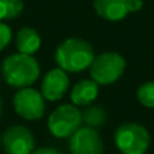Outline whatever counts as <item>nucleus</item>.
Returning <instances> with one entry per match:
<instances>
[{"mask_svg": "<svg viewBox=\"0 0 154 154\" xmlns=\"http://www.w3.org/2000/svg\"><path fill=\"white\" fill-rule=\"evenodd\" d=\"M95 58L89 42L81 38H68L56 50V62L62 70L70 73L88 69Z\"/></svg>", "mask_w": 154, "mask_h": 154, "instance_id": "obj_1", "label": "nucleus"}, {"mask_svg": "<svg viewBox=\"0 0 154 154\" xmlns=\"http://www.w3.org/2000/svg\"><path fill=\"white\" fill-rule=\"evenodd\" d=\"M2 72L5 82L15 88H27L37 81L41 69L38 61L32 56L15 53L3 61Z\"/></svg>", "mask_w": 154, "mask_h": 154, "instance_id": "obj_2", "label": "nucleus"}, {"mask_svg": "<svg viewBox=\"0 0 154 154\" xmlns=\"http://www.w3.org/2000/svg\"><path fill=\"white\" fill-rule=\"evenodd\" d=\"M126 69V60L115 51H106L95 57L89 66L91 77L99 85H109L119 80Z\"/></svg>", "mask_w": 154, "mask_h": 154, "instance_id": "obj_3", "label": "nucleus"}, {"mask_svg": "<svg viewBox=\"0 0 154 154\" xmlns=\"http://www.w3.org/2000/svg\"><path fill=\"white\" fill-rule=\"evenodd\" d=\"M115 145L122 154H145L149 149L150 135L138 123H125L115 131Z\"/></svg>", "mask_w": 154, "mask_h": 154, "instance_id": "obj_4", "label": "nucleus"}, {"mask_svg": "<svg viewBox=\"0 0 154 154\" xmlns=\"http://www.w3.org/2000/svg\"><path fill=\"white\" fill-rule=\"evenodd\" d=\"M82 116L75 104H62L50 114L48 128L56 138H70L80 128Z\"/></svg>", "mask_w": 154, "mask_h": 154, "instance_id": "obj_5", "label": "nucleus"}, {"mask_svg": "<svg viewBox=\"0 0 154 154\" xmlns=\"http://www.w3.org/2000/svg\"><path fill=\"white\" fill-rule=\"evenodd\" d=\"M14 108L16 114L26 120L41 119L45 114L46 104L42 93L32 88H20L14 96Z\"/></svg>", "mask_w": 154, "mask_h": 154, "instance_id": "obj_6", "label": "nucleus"}, {"mask_svg": "<svg viewBox=\"0 0 154 154\" xmlns=\"http://www.w3.org/2000/svg\"><path fill=\"white\" fill-rule=\"evenodd\" d=\"M2 142L7 154H31L35 147L34 135L24 126L8 127L3 134Z\"/></svg>", "mask_w": 154, "mask_h": 154, "instance_id": "obj_7", "label": "nucleus"}, {"mask_svg": "<svg viewBox=\"0 0 154 154\" xmlns=\"http://www.w3.org/2000/svg\"><path fill=\"white\" fill-rule=\"evenodd\" d=\"M69 150L72 154H103L104 145L97 131L85 126L70 137Z\"/></svg>", "mask_w": 154, "mask_h": 154, "instance_id": "obj_8", "label": "nucleus"}, {"mask_svg": "<svg viewBox=\"0 0 154 154\" xmlns=\"http://www.w3.org/2000/svg\"><path fill=\"white\" fill-rule=\"evenodd\" d=\"M69 88V77L61 68L49 70L45 75L41 85V93L49 101H57L62 99Z\"/></svg>", "mask_w": 154, "mask_h": 154, "instance_id": "obj_9", "label": "nucleus"}, {"mask_svg": "<svg viewBox=\"0 0 154 154\" xmlns=\"http://www.w3.org/2000/svg\"><path fill=\"white\" fill-rule=\"evenodd\" d=\"M95 11L100 18L109 22H118L128 14L127 0H93Z\"/></svg>", "mask_w": 154, "mask_h": 154, "instance_id": "obj_10", "label": "nucleus"}, {"mask_svg": "<svg viewBox=\"0 0 154 154\" xmlns=\"http://www.w3.org/2000/svg\"><path fill=\"white\" fill-rule=\"evenodd\" d=\"M99 95V84L93 80H81L70 92L72 103L76 107H88Z\"/></svg>", "mask_w": 154, "mask_h": 154, "instance_id": "obj_11", "label": "nucleus"}, {"mask_svg": "<svg viewBox=\"0 0 154 154\" xmlns=\"http://www.w3.org/2000/svg\"><path fill=\"white\" fill-rule=\"evenodd\" d=\"M15 45L19 53L32 56L41 48V37L37 30L31 27H23L16 34Z\"/></svg>", "mask_w": 154, "mask_h": 154, "instance_id": "obj_12", "label": "nucleus"}, {"mask_svg": "<svg viewBox=\"0 0 154 154\" xmlns=\"http://www.w3.org/2000/svg\"><path fill=\"white\" fill-rule=\"evenodd\" d=\"M81 116H82V123H85V126H88V127L93 128L104 125L107 115L101 107L89 106L81 112Z\"/></svg>", "mask_w": 154, "mask_h": 154, "instance_id": "obj_13", "label": "nucleus"}, {"mask_svg": "<svg viewBox=\"0 0 154 154\" xmlns=\"http://www.w3.org/2000/svg\"><path fill=\"white\" fill-rule=\"evenodd\" d=\"M23 0H0V20H10L23 11Z\"/></svg>", "mask_w": 154, "mask_h": 154, "instance_id": "obj_14", "label": "nucleus"}, {"mask_svg": "<svg viewBox=\"0 0 154 154\" xmlns=\"http://www.w3.org/2000/svg\"><path fill=\"white\" fill-rule=\"evenodd\" d=\"M137 99L143 107L154 108V82L149 81L142 84L137 91Z\"/></svg>", "mask_w": 154, "mask_h": 154, "instance_id": "obj_15", "label": "nucleus"}, {"mask_svg": "<svg viewBox=\"0 0 154 154\" xmlns=\"http://www.w3.org/2000/svg\"><path fill=\"white\" fill-rule=\"evenodd\" d=\"M11 38H12V32L10 26L0 20V50L7 48V45L11 42Z\"/></svg>", "mask_w": 154, "mask_h": 154, "instance_id": "obj_16", "label": "nucleus"}, {"mask_svg": "<svg viewBox=\"0 0 154 154\" xmlns=\"http://www.w3.org/2000/svg\"><path fill=\"white\" fill-rule=\"evenodd\" d=\"M143 7V0H127L128 12H137Z\"/></svg>", "mask_w": 154, "mask_h": 154, "instance_id": "obj_17", "label": "nucleus"}, {"mask_svg": "<svg viewBox=\"0 0 154 154\" xmlns=\"http://www.w3.org/2000/svg\"><path fill=\"white\" fill-rule=\"evenodd\" d=\"M31 154H62V153L57 149H53V147H41L38 150H34Z\"/></svg>", "mask_w": 154, "mask_h": 154, "instance_id": "obj_18", "label": "nucleus"}, {"mask_svg": "<svg viewBox=\"0 0 154 154\" xmlns=\"http://www.w3.org/2000/svg\"><path fill=\"white\" fill-rule=\"evenodd\" d=\"M2 112H3V106H2V99H0V116H2Z\"/></svg>", "mask_w": 154, "mask_h": 154, "instance_id": "obj_19", "label": "nucleus"}]
</instances>
